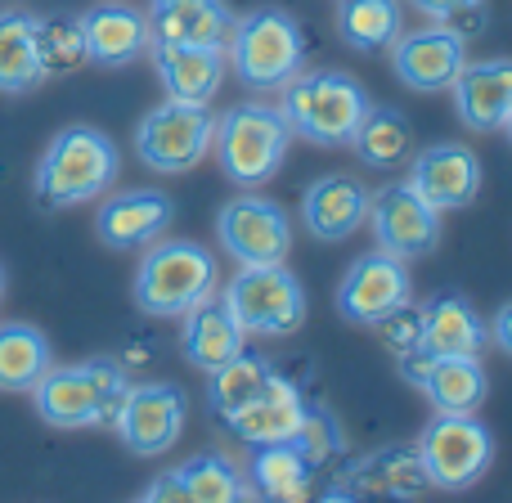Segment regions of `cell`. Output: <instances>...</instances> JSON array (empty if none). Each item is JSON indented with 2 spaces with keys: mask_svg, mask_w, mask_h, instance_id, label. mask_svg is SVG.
Instances as JSON below:
<instances>
[{
  "mask_svg": "<svg viewBox=\"0 0 512 503\" xmlns=\"http://www.w3.org/2000/svg\"><path fill=\"white\" fill-rule=\"evenodd\" d=\"M135 503H144V499H135Z\"/></svg>",
  "mask_w": 512,
  "mask_h": 503,
  "instance_id": "60d3db41",
  "label": "cell"
},
{
  "mask_svg": "<svg viewBox=\"0 0 512 503\" xmlns=\"http://www.w3.org/2000/svg\"><path fill=\"white\" fill-rule=\"evenodd\" d=\"M81 36H86V59L99 68H126L140 54H149V18L144 9L108 0V5H90L81 14Z\"/></svg>",
  "mask_w": 512,
  "mask_h": 503,
  "instance_id": "7402d4cb",
  "label": "cell"
},
{
  "mask_svg": "<svg viewBox=\"0 0 512 503\" xmlns=\"http://www.w3.org/2000/svg\"><path fill=\"white\" fill-rule=\"evenodd\" d=\"M50 364L54 351L41 328L23 319L0 324V391H32L50 373Z\"/></svg>",
  "mask_w": 512,
  "mask_h": 503,
  "instance_id": "f546056e",
  "label": "cell"
},
{
  "mask_svg": "<svg viewBox=\"0 0 512 503\" xmlns=\"http://www.w3.org/2000/svg\"><path fill=\"white\" fill-rule=\"evenodd\" d=\"M337 486L351 490L355 499H418L423 490H432V481L418 459V445H387V450L342 468Z\"/></svg>",
  "mask_w": 512,
  "mask_h": 503,
  "instance_id": "603a6c76",
  "label": "cell"
},
{
  "mask_svg": "<svg viewBox=\"0 0 512 503\" xmlns=\"http://www.w3.org/2000/svg\"><path fill=\"white\" fill-rule=\"evenodd\" d=\"M274 364L265 360V355H234L230 364H221L216 373H207L212 378V387H207V400H212V409L221 418H234L243 405H252L256 396H261V387L270 382Z\"/></svg>",
  "mask_w": 512,
  "mask_h": 503,
  "instance_id": "d6a6232c",
  "label": "cell"
},
{
  "mask_svg": "<svg viewBox=\"0 0 512 503\" xmlns=\"http://www.w3.org/2000/svg\"><path fill=\"white\" fill-rule=\"evenodd\" d=\"M153 72H158L167 99L176 104H212L225 86V50H207V45H162L149 41Z\"/></svg>",
  "mask_w": 512,
  "mask_h": 503,
  "instance_id": "d6986e66",
  "label": "cell"
},
{
  "mask_svg": "<svg viewBox=\"0 0 512 503\" xmlns=\"http://www.w3.org/2000/svg\"><path fill=\"white\" fill-rule=\"evenodd\" d=\"M171 221H176V203L162 189H117V194H108L99 203L95 234L104 248L135 252V248L158 243Z\"/></svg>",
  "mask_w": 512,
  "mask_h": 503,
  "instance_id": "e0dca14e",
  "label": "cell"
},
{
  "mask_svg": "<svg viewBox=\"0 0 512 503\" xmlns=\"http://www.w3.org/2000/svg\"><path fill=\"white\" fill-rule=\"evenodd\" d=\"M400 32H405V5L400 0H337V36L351 50H391Z\"/></svg>",
  "mask_w": 512,
  "mask_h": 503,
  "instance_id": "4dcf8cb0",
  "label": "cell"
},
{
  "mask_svg": "<svg viewBox=\"0 0 512 503\" xmlns=\"http://www.w3.org/2000/svg\"><path fill=\"white\" fill-rule=\"evenodd\" d=\"M225 63L248 90H283L306 63V36L288 9H252L234 18Z\"/></svg>",
  "mask_w": 512,
  "mask_h": 503,
  "instance_id": "5b68a950",
  "label": "cell"
},
{
  "mask_svg": "<svg viewBox=\"0 0 512 503\" xmlns=\"http://www.w3.org/2000/svg\"><path fill=\"white\" fill-rule=\"evenodd\" d=\"M185 319V337H180V346H185V360L194 364L198 373H216L221 364H230L234 355H243V328L239 319L230 315V306L221 301V292H212L207 301H198Z\"/></svg>",
  "mask_w": 512,
  "mask_h": 503,
  "instance_id": "4316f807",
  "label": "cell"
},
{
  "mask_svg": "<svg viewBox=\"0 0 512 503\" xmlns=\"http://www.w3.org/2000/svg\"><path fill=\"white\" fill-rule=\"evenodd\" d=\"M369 90L342 68H301L297 77L283 86L279 113L292 126V135H301L306 144L319 149H342L351 144L355 126H360L364 108H369Z\"/></svg>",
  "mask_w": 512,
  "mask_h": 503,
  "instance_id": "7a4b0ae2",
  "label": "cell"
},
{
  "mask_svg": "<svg viewBox=\"0 0 512 503\" xmlns=\"http://www.w3.org/2000/svg\"><path fill=\"white\" fill-rule=\"evenodd\" d=\"M216 239L239 265H279L292 252V221L274 198L239 194L216 216Z\"/></svg>",
  "mask_w": 512,
  "mask_h": 503,
  "instance_id": "30bf717a",
  "label": "cell"
},
{
  "mask_svg": "<svg viewBox=\"0 0 512 503\" xmlns=\"http://www.w3.org/2000/svg\"><path fill=\"white\" fill-rule=\"evenodd\" d=\"M126 391H131L126 369L99 355L86 364H50V373L32 387V400L50 427L77 432V427H113Z\"/></svg>",
  "mask_w": 512,
  "mask_h": 503,
  "instance_id": "3957f363",
  "label": "cell"
},
{
  "mask_svg": "<svg viewBox=\"0 0 512 503\" xmlns=\"http://www.w3.org/2000/svg\"><path fill=\"white\" fill-rule=\"evenodd\" d=\"M306 414H310V396L292 378H283V373L274 369L270 382L261 387V396H256L252 405H243L234 418H225V423H230V432L239 436V441L274 445V441H292V436L301 432V423H306Z\"/></svg>",
  "mask_w": 512,
  "mask_h": 503,
  "instance_id": "ac0fdd59",
  "label": "cell"
},
{
  "mask_svg": "<svg viewBox=\"0 0 512 503\" xmlns=\"http://www.w3.org/2000/svg\"><path fill=\"white\" fill-rule=\"evenodd\" d=\"M504 135H508V144H512V113H508V122H504Z\"/></svg>",
  "mask_w": 512,
  "mask_h": 503,
  "instance_id": "f35d334b",
  "label": "cell"
},
{
  "mask_svg": "<svg viewBox=\"0 0 512 503\" xmlns=\"http://www.w3.org/2000/svg\"><path fill=\"white\" fill-rule=\"evenodd\" d=\"M180 481H185L189 499L194 503H239L243 499V477L216 454H203V459L180 463Z\"/></svg>",
  "mask_w": 512,
  "mask_h": 503,
  "instance_id": "836d02e7",
  "label": "cell"
},
{
  "mask_svg": "<svg viewBox=\"0 0 512 503\" xmlns=\"http://www.w3.org/2000/svg\"><path fill=\"white\" fill-rule=\"evenodd\" d=\"M450 95H454V113H459V122L468 131H477V135L504 131V122L512 113V59L463 63Z\"/></svg>",
  "mask_w": 512,
  "mask_h": 503,
  "instance_id": "ffe728a7",
  "label": "cell"
},
{
  "mask_svg": "<svg viewBox=\"0 0 512 503\" xmlns=\"http://www.w3.org/2000/svg\"><path fill=\"white\" fill-rule=\"evenodd\" d=\"M418 459L432 490H468L495 463V436L477 414H436L418 436Z\"/></svg>",
  "mask_w": 512,
  "mask_h": 503,
  "instance_id": "ba28073f",
  "label": "cell"
},
{
  "mask_svg": "<svg viewBox=\"0 0 512 503\" xmlns=\"http://www.w3.org/2000/svg\"><path fill=\"white\" fill-rule=\"evenodd\" d=\"M45 81L36 54V14L0 9V95H27Z\"/></svg>",
  "mask_w": 512,
  "mask_h": 503,
  "instance_id": "f1b7e54d",
  "label": "cell"
},
{
  "mask_svg": "<svg viewBox=\"0 0 512 503\" xmlns=\"http://www.w3.org/2000/svg\"><path fill=\"white\" fill-rule=\"evenodd\" d=\"M409 297H414L409 261H400V256H391L382 248L355 256L351 270H346L342 283H337V310H342V319L364 324V328H373L387 310L405 306Z\"/></svg>",
  "mask_w": 512,
  "mask_h": 503,
  "instance_id": "5bb4252c",
  "label": "cell"
},
{
  "mask_svg": "<svg viewBox=\"0 0 512 503\" xmlns=\"http://www.w3.org/2000/svg\"><path fill=\"white\" fill-rule=\"evenodd\" d=\"M409 185L436 212H463L481 194V158L468 144H432L409 158Z\"/></svg>",
  "mask_w": 512,
  "mask_h": 503,
  "instance_id": "2e32d148",
  "label": "cell"
},
{
  "mask_svg": "<svg viewBox=\"0 0 512 503\" xmlns=\"http://www.w3.org/2000/svg\"><path fill=\"white\" fill-rule=\"evenodd\" d=\"M144 503H194L189 499V490H185V481H180V468L153 477V486L144 490Z\"/></svg>",
  "mask_w": 512,
  "mask_h": 503,
  "instance_id": "d590c367",
  "label": "cell"
},
{
  "mask_svg": "<svg viewBox=\"0 0 512 503\" xmlns=\"http://www.w3.org/2000/svg\"><path fill=\"white\" fill-rule=\"evenodd\" d=\"M221 283L216 256L203 243L189 239H158L149 243L140 270H135V306L149 319H180L207 301Z\"/></svg>",
  "mask_w": 512,
  "mask_h": 503,
  "instance_id": "277c9868",
  "label": "cell"
},
{
  "mask_svg": "<svg viewBox=\"0 0 512 503\" xmlns=\"http://www.w3.org/2000/svg\"><path fill=\"white\" fill-rule=\"evenodd\" d=\"M0 301H5V270H0Z\"/></svg>",
  "mask_w": 512,
  "mask_h": 503,
  "instance_id": "ab89813d",
  "label": "cell"
},
{
  "mask_svg": "<svg viewBox=\"0 0 512 503\" xmlns=\"http://www.w3.org/2000/svg\"><path fill=\"white\" fill-rule=\"evenodd\" d=\"M212 131L216 117L207 113V104H158L153 113L140 117L135 126V153L149 171L158 176H185L212 153Z\"/></svg>",
  "mask_w": 512,
  "mask_h": 503,
  "instance_id": "9c48e42d",
  "label": "cell"
},
{
  "mask_svg": "<svg viewBox=\"0 0 512 503\" xmlns=\"http://www.w3.org/2000/svg\"><path fill=\"white\" fill-rule=\"evenodd\" d=\"M252 495L261 503H310L319 495L324 472L306 459L297 441H274V445H256L252 454Z\"/></svg>",
  "mask_w": 512,
  "mask_h": 503,
  "instance_id": "d4e9b609",
  "label": "cell"
},
{
  "mask_svg": "<svg viewBox=\"0 0 512 503\" xmlns=\"http://www.w3.org/2000/svg\"><path fill=\"white\" fill-rule=\"evenodd\" d=\"M468 63V36L450 23H432L418 32H400L391 41V68L418 95H441Z\"/></svg>",
  "mask_w": 512,
  "mask_h": 503,
  "instance_id": "7c38bea8",
  "label": "cell"
},
{
  "mask_svg": "<svg viewBox=\"0 0 512 503\" xmlns=\"http://www.w3.org/2000/svg\"><path fill=\"white\" fill-rule=\"evenodd\" d=\"M36 54H41V72L50 77H72L86 68V36H81V14H36Z\"/></svg>",
  "mask_w": 512,
  "mask_h": 503,
  "instance_id": "1f68e13d",
  "label": "cell"
},
{
  "mask_svg": "<svg viewBox=\"0 0 512 503\" xmlns=\"http://www.w3.org/2000/svg\"><path fill=\"white\" fill-rule=\"evenodd\" d=\"M409 5H414L418 14L436 18V23H454L459 14H472L481 0H409Z\"/></svg>",
  "mask_w": 512,
  "mask_h": 503,
  "instance_id": "8d00e7d4",
  "label": "cell"
},
{
  "mask_svg": "<svg viewBox=\"0 0 512 503\" xmlns=\"http://www.w3.org/2000/svg\"><path fill=\"white\" fill-rule=\"evenodd\" d=\"M364 216H369V189L355 176H342V171L319 176L315 185H306V194H301V221H306V230L315 234L319 243L351 239L364 225Z\"/></svg>",
  "mask_w": 512,
  "mask_h": 503,
  "instance_id": "cb8c5ba5",
  "label": "cell"
},
{
  "mask_svg": "<svg viewBox=\"0 0 512 503\" xmlns=\"http://www.w3.org/2000/svg\"><path fill=\"white\" fill-rule=\"evenodd\" d=\"M117 171H122V153L99 126H63L50 144H45L41 162L32 171V194L45 212H68V207L95 203L113 189Z\"/></svg>",
  "mask_w": 512,
  "mask_h": 503,
  "instance_id": "6da1fadb",
  "label": "cell"
},
{
  "mask_svg": "<svg viewBox=\"0 0 512 503\" xmlns=\"http://www.w3.org/2000/svg\"><path fill=\"white\" fill-rule=\"evenodd\" d=\"M292 144V126L283 122L279 104H234L216 117L212 153L221 162L225 180L256 189L283 167Z\"/></svg>",
  "mask_w": 512,
  "mask_h": 503,
  "instance_id": "8992f818",
  "label": "cell"
},
{
  "mask_svg": "<svg viewBox=\"0 0 512 503\" xmlns=\"http://www.w3.org/2000/svg\"><path fill=\"white\" fill-rule=\"evenodd\" d=\"M490 342L504 355H512V301H504V306L495 310V319H490Z\"/></svg>",
  "mask_w": 512,
  "mask_h": 503,
  "instance_id": "74e56055",
  "label": "cell"
},
{
  "mask_svg": "<svg viewBox=\"0 0 512 503\" xmlns=\"http://www.w3.org/2000/svg\"><path fill=\"white\" fill-rule=\"evenodd\" d=\"M185 414H189V400L180 387H171V382H144V387L126 391L113 427L126 441V450L140 454V459H153V454H167L180 441Z\"/></svg>",
  "mask_w": 512,
  "mask_h": 503,
  "instance_id": "4fadbf2b",
  "label": "cell"
},
{
  "mask_svg": "<svg viewBox=\"0 0 512 503\" xmlns=\"http://www.w3.org/2000/svg\"><path fill=\"white\" fill-rule=\"evenodd\" d=\"M364 225L373 230L378 248L400 256V261H418V256H427L441 243V212L427 207L409 180H391L378 194H369Z\"/></svg>",
  "mask_w": 512,
  "mask_h": 503,
  "instance_id": "8fae6325",
  "label": "cell"
},
{
  "mask_svg": "<svg viewBox=\"0 0 512 503\" xmlns=\"http://www.w3.org/2000/svg\"><path fill=\"white\" fill-rule=\"evenodd\" d=\"M373 328H378V342L400 360V355H409V351H418V346H423V306L405 301V306L387 310V315H382Z\"/></svg>",
  "mask_w": 512,
  "mask_h": 503,
  "instance_id": "e575fe53",
  "label": "cell"
},
{
  "mask_svg": "<svg viewBox=\"0 0 512 503\" xmlns=\"http://www.w3.org/2000/svg\"><path fill=\"white\" fill-rule=\"evenodd\" d=\"M351 149L364 167L373 171H400L414 158V126L405 122V113L391 104H369L351 135Z\"/></svg>",
  "mask_w": 512,
  "mask_h": 503,
  "instance_id": "83f0119b",
  "label": "cell"
},
{
  "mask_svg": "<svg viewBox=\"0 0 512 503\" xmlns=\"http://www.w3.org/2000/svg\"><path fill=\"white\" fill-rule=\"evenodd\" d=\"M221 301L252 337H292L306 324V288L288 265H239L230 283L221 288Z\"/></svg>",
  "mask_w": 512,
  "mask_h": 503,
  "instance_id": "52a82bcc",
  "label": "cell"
},
{
  "mask_svg": "<svg viewBox=\"0 0 512 503\" xmlns=\"http://www.w3.org/2000/svg\"><path fill=\"white\" fill-rule=\"evenodd\" d=\"M400 378L427 391L436 414H477L490 396V378L481 360H459V355H427L423 346L400 355Z\"/></svg>",
  "mask_w": 512,
  "mask_h": 503,
  "instance_id": "9a60e30c",
  "label": "cell"
},
{
  "mask_svg": "<svg viewBox=\"0 0 512 503\" xmlns=\"http://www.w3.org/2000/svg\"><path fill=\"white\" fill-rule=\"evenodd\" d=\"M149 36L162 45H207L225 50L234 32V9L225 0H149Z\"/></svg>",
  "mask_w": 512,
  "mask_h": 503,
  "instance_id": "44dd1931",
  "label": "cell"
},
{
  "mask_svg": "<svg viewBox=\"0 0 512 503\" xmlns=\"http://www.w3.org/2000/svg\"><path fill=\"white\" fill-rule=\"evenodd\" d=\"M490 342L486 319L477 315L463 292H441L423 306V351L427 355H459V360H481Z\"/></svg>",
  "mask_w": 512,
  "mask_h": 503,
  "instance_id": "484cf974",
  "label": "cell"
}]
</instances>
